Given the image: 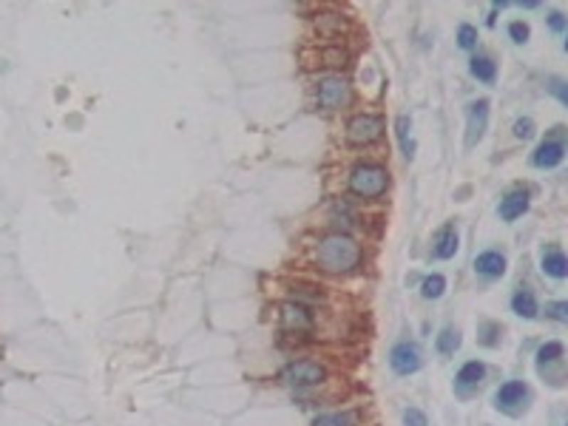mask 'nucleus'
Instances as JSON below:
<instances>
[{
    "label": "nucleus",
    "mask_w": 568,
    "mask_h": 426,
    "mask_svg": "<svg viewBox=\"0 0 568 426\" xmlns=\"http://www.w3.org/2000/svg\"><path fill=\"white\" fill-rule=\"evenodd\" d=\"M315 261L327 273H349L361 261V244L347 233H327L315 247Z\"/></svg>",
    "instance_id": "1"
},
{
    "label": "nucleus",
    "mask_w": 568,
    "mask_h": 426,
    "mask_svg": "<svg viewBox=\"0 0 568 426\" xmlns=\"http://www.w3.org/2000/svg\"><path fill=\"white\" fill-rule=\"evenodd\" d=\"M386 188H389V174L384 165L361 162L349 171V191L361 199H375V197L386 194Z\"/></svg>",
    "instance_id": "2"
},
{
    "label": "nucleus",
    "mask_w": 568,
    "mask_h": 426,
    "mask_svg": "<svg viewBox=\"0 0 568 426\" xmlns=\"http://www.w3.org/2000/svg\"><path fill=\"white\" fill-rule=\"evenodd\" d=\"M315 103L327 111L344 108V105L352 103V85L344 77H324L315 85Z\"/></svg>",
    "instance_id": "3"
},
{
    "label": "nucleus",
    "mask_w": 568,
    "mask_h": 426,
    "mask_svg": "<svg viewBox=\"0 0 568 426\" xmlns=\"http://www.w3.org/2000/svg\"><path fill=\"white\" fill-rule=\"evenodd\" d=\"M284 384L287 387H293V390H310V387H318V384H324V378H327V370L318 364V361H310V358H304V361H293L287 370H284Z\"/></svg>",
    "instance_id": "4"
},
{
    "label": "nucleus",
    "mask_w": 568,
    "mask_h": 426,
    "mask_svg": "<svg viewBox=\"0 0 568 426\" xmlns=\"http://www.w3.org/2000/svg\"><path fill=\"white\" fill-rule=\"evenodd\" d=\"M384 134V120L378 114H355L347 123V142L349 145H372Z\"/></svg>",
    "instance_id": "5"
},
{
    "label": "nucleus",
    "mask_w": 568,
    "mask_h": 426,
    "mask_svg": "<svg viewBox=\"0 0 568 426\" xmlns=\"http://www.w3.org/2000/svg\"><path fill=\"white\" fill-rule=\"evenodd\" d=\"M529 387L523 381H506L498 393H495V407L506 415H520L529 404Z\"/></svg>",
    "instance_id": "6"
},
{
    "label": "nucleus",
    "mask_w": 568,
    "mask_h": 426,
    "mask_svg": "<svg viewBox=\"0 0 568 426\" xmlns=\"http://www.w3.org/2000/svg\"><path fill=\"white\" fill-rule=\"evenodd\" d=\"M421 364H424V355L415 341H401L389 350V367L395 375H412L421 370Z\"/></svg>",
    "instance_id": "7"
},
{
    "label": "nucleus",
    "mask_w": 568,
    "mask_h": 426,
    "mask_svg": "<svg viewBox=\"0 0 568 426\" xmlns=\"http://www.w3.org/2000/svg\"><path fill=\"white\" fill-rule=\"evenodd\" d=\"M563 137H566V128L557 125V128H554V137H549V140L535 151L532 162H535L537 168H546V171L563 165V160H566V142H563Z\"/></svg>",
    "instance_id": "8"
},
{
    "label": "nucleus",
    "mask_w": 568,
    "mask_h": 426,
    "mask_svg": "<svg viewBox=\"0 0 568 426\" xmlns=\"http://www.w3.org/2000/svg\"><path fill=\"white\" fill-rule=\"evenodd\" d=\"M489 100L480 97L475 103H469L466 108V145L475 148L480 140H483V131H486V123H489Z\"/></svg>",
    "instance_id": "9"
},
{
    "label": "nucleus",
    "mask_w": 568,
    "mask_h": 426,
    "mask_svg": "<svg viewBox=\"0 0 568 426\" xmlns=\"http://www.w3.org/2000/svg\"><path fill=\"white\" fill-rule=\"evenodd\" d=\"M483 381H486V364H483V361H466V364L458 370V375H455V387H458L461 395L475 393Z\"/></svg>",
    "instance_id": "10"
},
{
    "label": "nucleus",
    "mask_w": 568,
    "mask_h": 426,
    "mask_svg": "<svg viewBox=\"0 0 568 426\" xmlns=\"http://www.w3.org/2000/svg\"><path fill=\"white\" fill-rule=\"evenodd\" d=\"M282 327L290 333H307L312 330V313L298 301H287L282 307Z\"/></svg>",
    "instance_id": "11"
},
{
    "label": "nucleus",
    "mask_w": 568,
    "mask_h": 426,
    "mask_svg": "<svg viewBox=\"0 0 568 426\" xmlns=\"http://www.w3.org/2000/svg\"><path fill=\"white\" fill-rule=\"evenodd\" d=\"M506 267H509V261L500 250H483L475 259V273L483 279H500V276H506Z\"/></svg>",
    "instance_id": "12"
},
{
    "label": "nucleus",
    "mask_w": 568,
    "mask_h": 426,
    "mask_svg": "<svg viewBox=\"0 0 568 426\" xmlns=\"http://www.w3.org/2000/svg\"><path fill=\"white\" fill-rule=\"evenodd\" d=\"M461 247V236H458V227L455 224H443L435 236V244H432V256L435 259H452Z\"/></svg>",
    "instance_id": "13"
},
{
    "label": "nucleus",
    "mask_w": 568,
    "mask_h": 426,
    "mask_svg": "<svg viewBox=\"0 0 568 426\" xmlns=\"http://www.w3.org/2000/svg\"><path fill=\"white\" fill-rule=\"evenodd\" d=\"M540 270L546 273V276H552V279H566L568 276V261H566V253L560 250V247H546L543 250V259H540Z\"/></svg>",
    "instance_id": "14"
},
{
    "label": "nucleus",
    "mask_w": 568,
    "mask_h": 426,
    "mask_svg": "<svg viewBox=\"0 0 568 426\" xmlns=\"http://www.w3.org/2000/svg\"><path fill=\"white\" fill-rule=\"evenodd\" d=\"M500 219H506V222H515V219H520L523 213L529 211V191H512V194H506L503 199H500Z\"/></svg>",
    "instance_id": "15"
},
{
    "label": "nucleus",
    "mask_w": 568,
    "mask_h": 426,
    "mask_svg": "<svg viewBox=\"0 0 568 426\" xmlns=\"http://www.w3.org/2000/svg\"><path fill=\"white\" fill-rule=\"evenodd\" d=\"M563 355H566V347L560 341H549L537 350V373L540 375H549L552 367H560L563 364Z\"/></svg>",
    "instance_id": "16"
},
{
    "label": "nucleus",
    "mask_w": 568,
    "mask_h": 426,
    "mask_svg": "<svg viewBox=\"0 0 568 426\" xmlns=\"http://www.w3.org/2000/svg\"><path fill=\"white\" fill-rule=\"evenodd\" d=\"M469 71H472V77H478L480 83H489V85L498 80V63L486 54H475L469 60Z\"/></svg>",
    "instance_id": "17"
},
{
    "label": "nucleus",
    "mask_w": 568,
    "mask_h": 426,
    "mask_svg": "<svg viewBox=\"0 0 568 426\" xmlns=\"http://www.w3.org/2000/svg\"><path fill=\"white\" fill-rule=\"evenodd\" d=\"M512 313H517L520 318H537V313H540V307H537V298H535V293L532 290H517L515 296H512Z\"/></svg>",
    "instance_id": "18"
},
{
    "label": "nucleus",
    "mask_w": 568,
    "mask_h": 426,
    "mask_svg": "<svg viewBox=\"0 0 568 426\" xmlns=\"http://www.w3.org/2000/svg\"><path fill=\"white\" fill-rule=\"evenodd\" d=\"M435 350H438L441 355H455V353L461 350V333H458L455 327H443V330L438 333V338H435Z\"/></svg>",
    "instance_id": "19"
},
{
    "label": "nucleus",
    "mask_w": 568,
    "mask_h": 426,
    "mask_svg": "<svg viewBox=\"0 0 568 426\" xmlns=\"http://www.w3.org/2000/svg\"><path fill=\"white\" fill-rule=\"evenodd\" d=\"M409 131H412V120H409L406 114H404V117H398V120H395V134H398V142H401V151H404V157H406V160H412V157H415V142H412Z\"/></svg>",
    "instance_id": "20"
},
{
    "label": "nucleus",
    "mask_w": 568,
    "mask_h": 426,
    "mask_svg": "<svg viewBox=\"0 0 568 426\" xmlns=\"http://www.w3.org/2000/svg\"><path fill=\"white\" fill-rule=\"evenodd\" d=\"M312 426H358V412L344 410V412H330V415H318Z\"/></svg>",
    "instance_id": "21"
},
{
    "label": "nucleus",
    "mask_w": 568,
    "mask_h": 426,
    "mask_svg": "<svg viewBox=\"0 0 568 426\" xmlns=\"http://www.w3.org/2000/svg\"><path fill=\"white\" fill-rule=\"evenodd\" d=\"M443 293H446V279H443L441 273H432V276L424 279V284H421V296H424V298L435 301V298H441Z\"/></svg>",
    "instance_id": "22"
},
{
    "label": "nucleus",
    "mask_w": 568,
    "mask_h": 426,
    "mask_svg": "<svg viewBox=\"0 0 568 426\" xmlns=\"http://www.w3.org/2000/svg\"><path fill=\"white\" fill-rule=\"evenodd\" d=\"M458 46L466 48V51L478 48V28L472 23H461V28H458Z\"/></svg>",
    "instance_id": "23"
},
{
    "label": "nucleus",
    "mask_w": 568,
    "mask_h": 426,
    "mask_svg": "<svg viewBox=\"0 0 568 426\" xmlns=\"http://www.w3.org/2000/svg\"><path fill=\"white\" fill-rule=\"evenodd\" d=\"M509 37H512L515 43H526V40L532 37V28H529V23H523V20H515V23H509Z\"/></svg>",
    "instance_id": "24"
},
{
    "label": "nucleus",
    "mask_w": 568,
    "mask_h": 426,
    "mask_svg": "<svg viewBox=\"0 0 568 426\" xmlns=\"http://www.w3.org/2000/svg\"><path fill=\"white\" fill-rule=\"evenodd\" d=\"M500 324H492V321H486V324H480V341L486 344V347H495L500 338Z\"/></svg>",
    "instance_id": "25"
},
{
    "label": "nucleus",
    "mask_w": 568,
    "mask_h": 426,
    "mask_svg": "<svg viewBox=\"0 0 568 426\" xmlns=\"http://www.w3.org/2000/svg\"><path fill=\"white\" fill-rule=\"evenodd\" d=\"M515 137L517 140H532L535 137V120L532 117H520L515 123Z\"/></svg>",
    "instance_id": "26"
},
{
    "label": "nucleus",
    "mask_w": 568,
    "mask_h": 426,
    "mask_svg": "<svg viewBox=\"0 0 568 426\" xmlns=\"http://www.w3.org/2000/svg\"><path fill=\"white\" fill-rule=\"evenodd\" d=\"M546 316H552L554 321L566 324L568 321V304L566 301H552V304H546Z\"/></svg>",
    "instance_id": "27"
},
{
    "label": "nucleus",
    "mask_w": 568,
    "mask_h": 426,
    "mask_svg": "<svg viewBox=\"0 0 568 426\" xmlns=\"http://www.w3.org/2000/svg\"><path fill=\"white\" fill-rule=\"evenodd\" d=\"M546 88H549V91H552V94H554V97H557V100H560V103H563V105H566V103H568L566 80H563V77H552V80H549V85H546Z\"/></svg>",
    "instance_id": "28"
},
{
    "label": "nucleus",
    "mask_w": 568,
    "mask_h": 426,
    "mask_svg": "<svg viewBox=\"0 0 568 426\" xmlns=\"http://www.w3.org/2000/svg\"><path fill=\"white\" fill-rule=\"evenodd\" d=\"M404 424H406V426H429V421H426V415H424L421 410L409 407V410L404 412Z\"/></svg>",
    "instance_id": "29"
},
{
    "label": "nucleus",
    "mask_w": 568,
    "mask_h": 426,
    "mask_svg": "<svg viewBox=\"0 0 568 426\" xmlns=\"http://www.w3.org/2000/svg\"><path fill=\"white\" fill-rule=\"evenodd\" d=\"M549 26H552V28H554L557 34H566L568 20L563 17V14H560V11H552V14H549Z\"/></svg>",
    "instance_id": "30"
},
{
    "label": "nucleus",
    "mask_w": 568,
    "mask_h": 426,
    "mask_svg": "<svg viewBox=\"0 0 568 426\" xmlns=\"http://www.w3.org/2000/svg\"><path fill=\"white\" fill-rule=\"evenodd\" d=\"M537 6H540L537 0H526V3H523V9H537Z\"/></svg>",
    "instance_id": "31"
}]
</instances>
